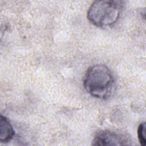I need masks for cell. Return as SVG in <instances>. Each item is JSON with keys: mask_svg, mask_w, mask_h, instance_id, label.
Wrapping results in <instances>:
<instances>
[{"mask_svg": "<svg viewBox=\"0 0 146 146\" xmlns=\"http://www.w3.org/2000/svg\"><path fill=\"white\" fill-rule=\"evenodd\" d=\"M113 82V77L110 70L104 64H97L87 69L83 84L86 91L90 95L104 99L110 95Z\"/></svg>", "mask_w": 146, "mask_h": 146, "instance_id": "1", "label": "cell"}, {"mask_svg": "<svg viewBox=\"0 0 146 146\" xmlns=\"http://www.w3.org/2000/svg\"><path fill=\"white\" fill-rule=\"evenodd\" d=\"M121 11V5L119 1L99 0L91 4L87 17L94 25L105 27L115 24L119 19Z\"/></svg>", "mask_w": 146, "mask_h": 146, "instance_id": "2", "label": "cell"}, {"mask_svg": "<svg viewBox=\"0 0 146 146\" xmlns=\"http://www.w3.org/2000/svg\"><path fill=\"white\" fill-rule=\"evenodd\" d=\"M129 139L123 134L109 130L98 132L92 140L93 145H129Z\"/></svg>", "mask_w": 146, "mask_h": 146, "instance_id": "3", "label": "cell"}, {"mask_svg": "<svg viewBox=\"0 0 146 146\" xmlns=\"http://www.w3.org/2000/svg\"><path fill=\"white\" fill-rule=\"evenodd\" d=\"M14 134V128L8 119L1 115L0 121V141L4 143L9 142L13 138Z\"/></svg>", "mask_w": 146, "mask_h": 146, "instance_id": "4", "label": "cell"}, {"mask_svg": "<svg viewBox=\"0 0 146 146\" xmlns=\"http://www.w3.org/2000/svg\"><path fill=\"white\" fill-rule=\"evenodd\" d=\"M145 123H141L137 129V136L139 142L141 145H145L146 144V138H145Z\"/></svg>", "mask_w": 146, "mask_h": 146, "instance_id": "5", "label": "cell"}]
</instances>
